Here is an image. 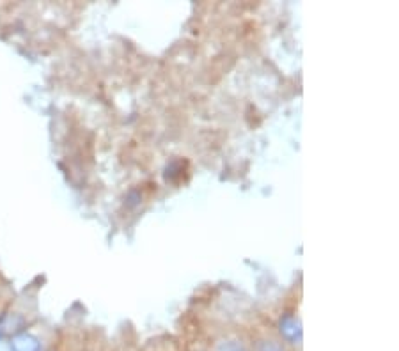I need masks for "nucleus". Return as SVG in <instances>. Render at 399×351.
Wrapping results in <instances>:
<instances>
[{"instance_id": "obj_1", "label": "nucleus", "mask_w": 399, "mask_h": 351, "mask_svg": "<svg viewBox=\"0 0 399 351\" xmlns=\"http://www.w3.org/2000/svg\"><path fill=\"white\" fill-rule=\"evenodd\" d=\"M8 348L9 351H43V343L31 332H22L9 339Z\"/></svg>"}, {"instance_id": "obj_2", "label": "nucleus", "mask_w": 399, "mask_h": 351, "mask_svg": "<svg viewBox=\"0 0 399 351\" xmlns=\"http://www.w3.org/2000/svg\"><path fill=\"white\" fill-rule=\"evenodd\" d=\"M47 351H57V350H47Z\"/></svg>"}]
</instances>
